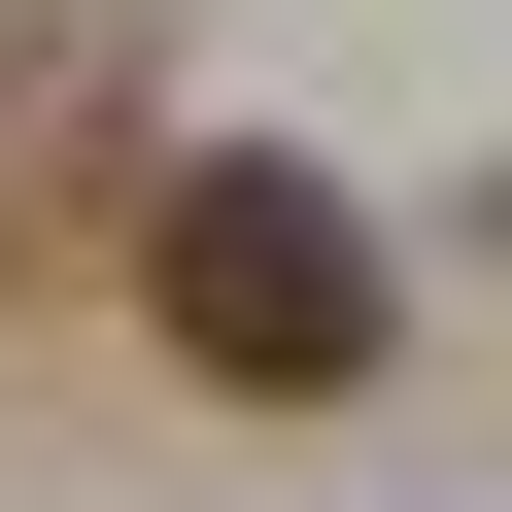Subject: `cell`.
<instances>
[{"label":"cell","instance_id":"cell-1","mask_svg":"<svg viewBox=\"0 0 512 512\" xmlns=\"http://www.w3.org/2000/svg\"><path fill=\"white\" fill-rule=\"evenodd\" d=\"M137 308H171L205 410H342V376H376V205L274 171V137H205V171L137 205Z\"/></svg>","mask_w":512,"mask_h":512}]
</instances>
